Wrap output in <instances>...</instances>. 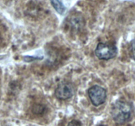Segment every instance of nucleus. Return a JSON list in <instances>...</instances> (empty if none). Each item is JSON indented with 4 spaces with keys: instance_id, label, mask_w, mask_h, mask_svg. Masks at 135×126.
Segmentation results:
<instances>
[{
    "instance_id": "f257e3e1",
    "label": "nucleus",
    "mask_w": 135,
    "mask_h": 126,
    "mask_svg": "<svg viewBox=\"0 0 135 126\" xmlns=\"http://www.w3.org/2000/svg\"><path fill=\"white\" fill-rule=\"evenodd\" d=\"M132 112L131 106L128 102L118 101L112 106V116L115 122L118 124H123L130 119Z\"/></svg>"
},
{
    "instance_id": "f03ea898",
    "label": "nucleus",
    "mask_w": 135,
    "mask_h": 126,
    "mask_svg": "<svg viewBox=\"0 0 135 126\" xmlns=\"http://www.w3.org/2000/svg\"><path fill=\"white\" fill-rule=\"evenodd\" d=\"M117 54V47L111 43H98L95 50V55L100 60H108L113 59Z\"/></svg>"
},
{
    "instance_id": "7ed1b4c3",
    "label": "nucleus",
    "mask_w": 135,
    "mask_h": 126,
    "mask_svg": "<svg viewBox=\"0 0 135 126\" xmlns=\"http://www.w3.org/2000/svg\"><path fill=\"white\" fill-rule=\"evenodd\" d=\"M88 94L91 102L95 106H100L106 100V91L99 85H94L90 87L88 90Z\"/></svg>"
},
{
    "instance_id": "20e7f679",
    "label": "nucleus",
    "mask_w": 135,
    "mask_h": 126,
    "mask_svg": "<svg viewBox=\"0 0 135 126\" xmlns=\"http://www.w3.org/2000/svg\"><path fill=\"white\" fill-rule=\"evenodd\" d=\"M75 93V87L72 83L64 81L59 83L55 91V95L58 99L67 100L71 98Z\"/></svg>"
},
{
    "instance_id": "39448f33",
    "label": "nucleus",
    "mask_w": 135,
    "mask_h": 126,
    "mask_svg": "<svg viewBox=\"0 0 135 126\" xmlns=\"http://www.w3.org/2000/svg\"><path fill=\"white\" fill-rule=\"evenodd\" d=\"M50 1H51V3L53 7L59 14H63L65 13L66 8L61 1L59 0H50Z\"/></svg>"
},
{
    "instance_id": "423d86ee",
    "label": "nucleus",
    "mask_w": 135,
    "mask_h": 126,
    "mask_svg": "<svg viewBox=\"0 0 135 126\" xmlns=\"http://www.w3.org/2000/svg\"><path fill=\"white\" fill-rule=\"evenodd\" d=\"M67 126H83V125H82V123L80 121L74 119V120L71 121L68 123Z\"/></svg>"
},
{
    "instance_id": "0eeeda50",
    "label": "nucleus",
    "mask_w": 135,
    "mask_h": 126,
    "mask_svg": "<svg viewBox=\"0 0 135 126\" xmlns=\"http://www.w3.org/2000/svg\"><path fill=\"white\" fill-rule=\"evenodd\" d=\"M131 53L133 59L135 60V39L132 42L131 44Z\"/></svg>"
},
{
    "instance_id": "6e6552de",
    "label": "nucleus",
    "mask_w": 135,
    "mask_h": 126,
    "mask_svg": "<svg viewBox=\"0 0 135 126\" xmlns=\"http://www.w3.org/2000/svg\"><path fill=\"white\" fill-rule=\"evenodd\" d=\"M99 126H104V125H99Z\"/></svg>"
}]
</instances>
